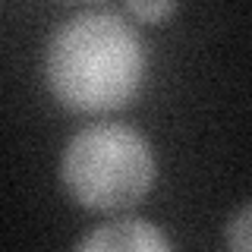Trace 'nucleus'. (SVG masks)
<instances>
[{
  "label": "nucleus",
  "instance_id": "obj_4",
  "mask_svg": "<svg viewBox=\"0 0 252 252\" xmlns=\"http://www.w3.org/2000/svg\"><path fill=\"white\" fill-rule=\"evenodd\" d=\"M126 3H129L132 16H139L145 22H158L173 10V0H126Z\"/></svg>",
  "mask_w": 252,
  "mask_h": 252
},
{
  "label": "nucleus",
  "instance_id": "obj_5",
  "mask_svg": "<svg viewBox=\"0 0 252 252\" xmlns=\"http://www.w3.org/2000/svg\"><path fill=\"white\" fill-rule=\"evenodd\" d=\"M246 224H249V211H240V220L233 224V227H236V240H230L236 249H246V246H249V240H246V230H249V227H246Z\"/></svg>",
  "mask_w": 252,
  "mask_h": 252
},
{
  "label": "nucleus",
  "instance_id": "obj_3",
  "mask_svg": "<svg viewBox=\"0 0 252 252\" xmlns=\"http://www.w3.org/2000/svg\"><path fill=\"white\" fill-rule=\"evenodd\" d=\"M170 243L142 220H117V224L98 227L89 240H82V249H167Z\"/></svg>",
  "mask_w": 252,
  "mask_h": 252
},
{
  "label": "nucleus",
  "instance_id": "obj_2",
  "mask_svg": "<svg viewBox=\"0 0 252 252\" xmlns=\"http://www.w3.org/2000/svg\"><path fill=\"white\" fill-rule=\"evenodd\" d=\"M155 158L148 142L126 126H89L66 145L63 183L92 211H120L152 189Z\"/></svg>",
  "mask_w": 252,
  "mask_h": 252
},
{
  "label": "nucleus",
  "instance_id": "obj_1",
  "mask_svg": "<svg viewBox=\"0 0 252 252\" xmlns=\"http://www.w3.org/2000/svg\"><path fill=\"white\" fill-rule=\"evenodd\" d=\"M145 54L139 35L114 13L69 19L47 47V82L73 110L98 114L126 104L139 92Z\"/></svg>",
  "mask_w": 252,
  "mask_h": 252
}]
</instances>
